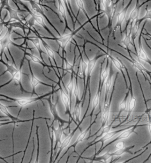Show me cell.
I'll use <instances>...</instances> for the list:
<instances>
[{
    "label": "cell",
    "mask_w": 151,
    "mask_h": 163,
    "mask_svg": "<svg viewBox=\"0 0 151 163\" xmlns=\"http://www.w3.org/2000/svg\"><path fill=\"white\" fill-rule=\"evenodd\" d=\"M41 97L37 98H9V100L15 102L18 106L21 107H26L34 102L39 100Z\"/></svg>",
    "instance_id": "6da1fadb"
},
{
    "label": "cell",
    "mask_w": 151,
    "mask_h": 163,
    "mask_svg": "<svg viewBox=\"0 0 151 163\" xmlns=\"http://www.w3.org/2000/svg\"><path fill=\"white\" fill-rule=\"evenodd\" d=\"M72 33L64 34L62 35L59 38H57V41L59 43L60 46L64 48L69 43L70 41H71V39H72Z\"/></svg>",
    "instance_id": "7a4b0ae2"
},
{
    "label": "cell",
    "mask_w": 151,
    "mask_h": 163,
    "mask_svg": "<svg viewBox=\"0 0 151 163\" xmlns=\"http://www.w3.org/2000/svg\"><path fill=\"white\" fill-rule=\"evenodd\" d=\"M60 96L62 102L64 107H66V110L70 111V96L67 94L66 91L61 89L60 91Z\"/></svg>",
    "instance_id": "3957f363"
},
{
    "label": "cell",
    "mask_w": 151,
    "mask_h": 163,
    "mask_svg": "<svg viewBox=\"0 0 151 163\" xmlns=\"http://www.w3.org/2000/svg\"><path fill=\"white\" fill-rule=\"evenodd\" d=\"M105 66L104 69H102L101 74H100V88L102 87L103 84L105 82L106 79L108 78V76L110 75V66Z\"/></svg>",
    "instance_id": "277c9868"
},
{
    "label": "cell",
    "mask_w": 151,
    "mask_h": 163,
    "mask_svg": "<svg viewBox=\"0 0 151 163\" xmlns=\"http://www.w3.org/2000/svg\"><path fill=\"white\" fill-rule=\"evenodd\" d=\"M110 118V109L108 108H104L101 115V119L102 124L104 126H108L107 122H109Z\"/></svg>",
    "instance_id": "5b68a950"
},
{
    "label": "cell",
    "mask_w": 151,
    "mask_h": 163,
    "mask_svg": "<svg viewBox=\"0 0 151 163\" xmlns=\"http://www.w3.org/2000/svg\"><path fill=\"white\" fill-rule=\"evenodd\" d=\"M72 137H73L72 132H70V133H69V134H68V135L66 136L65 139H64L62 141L61 148H59V150H58L59 153H61V152L64 149V148H67V147L69 146V145H70V142H71V139H72Z\"/></svg>",
    "instance_id": "8992f818"
},
{
    "label": "cell",
    "mask_w": 151,
    "mask_h": 163,
    "mask_svg": "<svg viewBox=\"0 0 151 163\" xmlns=\"http://www.w3.org/2000/svg\"><path fill=\"white\" fill-rule=\"evenodd\" d=\"M133 129H134V127H130V128H129V129L123 130L120 135L118 137V139L123 140V139H127L128 138L130 137L131 134L133 133Z\"/></svg>",
    "instance_id": "52a82bcc"
},
{
    "label": "cell",
    "mask_w": 151,
    "mask_h": 163,
    "mask_svg": "<svg viewBox=\"0 0 151 163\" xmlns=\"http://www.w3.org/2000/svg\"><path fill=\"white\" fill-rule=\"evenodd\" d=\"M127 8L122 9L120 12L117 14V26H120V25L124 22V21L126 18L127 16Z\"/></svg>",
    "instance_id": "ba28073f"
},
{
    "label": "cell",
    "mask_w": 151,
    "mask_h": 163,
    "mask_svg": "<svg viewBox=\"0 0 151 163\" xmlns=\"http://www.w3.org/2000/svg\"><path fill=\"white\" fill-rule=\"evenodd\" d=\"M138 59L141 60H143L145 62L149 61V56L147 55V53H145V52L144 51V49H143L141 45H140V48H139V49L138 51Z\"/></svg>",
    "instance_id": "9c48e42d"
},
{
    "label": "cell",
    "mask_w": 151,
    "mask_h": 163,
    "mask_svg": "<svg viewBox=\"0 0 151 163\" xmlns=\"http://www.w3.org/2000/svg\"><path fill=\"white\" fill-rule=\"evenodd\" d=\"M139 15V9L137 6H136L133 9V10L131 12L130 14H129V22L132 23L134 20H138V17Z\"/></svg>",
    "instance_id": "30bf717a"
},
{
    "label": "cell",
    "mask_w": 151,
    "mask_h": 163,
    "mask_svg": "<svg viewBox=\"0 0 151 163\" xmlns=\"http://www.w3.org/2000/svg\"><path fill=\"white\" fill-rule=\"evenodd\" d=\"M97 59L96 58L90 60L88 61V77L90 78L91 73L94 69L96 64H97Z\"/></svg>",
    "instance_id": "8fae6325"
},
{
    "label": "cell",
    "mask_w": 151,
    "mask_h": 163,
    "mask_svg": "<svg viewBox=\"0 0 151 163\" xmlns=\"http://www.w3.org/2000/svg\"><path fill=\"white\" fill-rule=\"evenodd\" d=\"M8 12L9 13V16L11 19H13L14 21H19L21 19L20 15L17 10L13 9L12 8H9Z\"/></svg>",
    "instance_id": "7c38bea8"
},
{
    "label": "cell",
    "mask_w": 151,
    "mask_h": 163,
    "mask_svg": "<svg viewBox=\"0 0 151 163\" xmlns=\"http://www.w3.org/2000/svg\"><path fill=\"white\" fill-rule=\"evenodd\" d=\"M136 98L134 96H132L130 98V100H129L128 102V106H127V111L129 113H131L134 109L136 107Z\"/></svg>",
    "instance_id": "4fadbf2b"
},
{
    "label": "cell",
    "mask_w": 151,
    "mask_h": 163,
    "mask_svg": "<svg viewBox=\"0 0 151 163\" xmlns=\"http://www.w3.org/2000/svg\"><path fill=\"white\" fill-rule=\"evenodd\" d=\"M81 115V102L78 103L76 105L74 112V118L75 121H77L78 119H80V117Z\"/></svg>",
    "instance_id": "5bb4252c"
},
{
    "label": "cell",
    "mask_w": 151,
    "mask_h": 163,
    "mask_svg": "<svg viewBox=\"0 0 151 163\" xmlns=\"http://www.w3.org/2000/svg\"><path fill=\"white\" fill-rule=\"evenodd\" d=\"M6 72H9L12 76H13L14 75H15L18 71V68L15 66V65L13 64H10V63H7L6 64Z\"/></svg>",
    "instance_id": "9a60e30c"
},
{
    "label": "cell",
    "mask_w": 151,
    "mask_h": 163,
    "mask_svg": "<svg viewBox=\"0 0 151 163\" xmlns=\"http://www.w3.org/2000/svg\"><path fill=\"white\" fill-rule=\"evenodd\" d=\"M0 111H1L3 113V114H5L6 116L10 118L11 119H12L13 121H14V118L11 115L10 113L9 112L8 109H7V107H6V106L5 105H3V103H2L1 102H0Z\"/></svg>",
    "instance_id": "2e32d148"
},
{
    "label": "cell",
    "mask_w": 151,
    "mask_h": 163,
    "mask_svg": "<svg viewBox=\"0 0 151 163\" xmlns=\"http://www.w3.org/2000/svg\"><path fill=\"white\" fill-rule=\"evenodd\" d=\"M100 91H99L93 100V103H92L93 110H95L98 107L100 103Z\"/></svg>",
    "instance_id": "e0dca14e"
},
{
    "label": "cell",
    "mask_w": 151,
    "mask_h": 163,
    "mask_svg": "<svg viewBox=\"0 0 151 163\" xmlns=\"http://www.w3.org/2000/svg\"><path fill=\"white\" fill-rule=\"evenodd\" d=\"M77 80L76 79L75 77L73 78V80H71L68 82V83L67 84V86H66V89H67V91L68 93V95L70 96V93H72L73 89H74V85L76 83Z\"/></svg>",
    "instance_id": "ac0fdd59"
},
{
    "label": "cell",
    "mask_w": 151,
    "mask_h": 163,
    "mask_svg": "<svg viewBox=\"0 0 151 163\" xmlns=\"http://www.w3.org/2000/svg\"><path fill=\"white\" fill-rule=\"evenodd\" d=\"M89 132V129H88V130H85L84 131H83L82 132H81L80 134H79L77 139V141H76V143H78L79 142H81V141H84L86 137H87V134Z\"/></svg>",
    "instance_id": "d6986e66"
},
{
    "label": "cell",
    "mask_w": 151,
    "mask_h": 163,
    "mask_svg": "<svg viewBox=\"0 0 151 163\" xmlns=\"http://www.w3.org/2000/svg\"><path fill=\"white\" fill-rule=\"evenodd\" d=\"M58 10L61 14V15L63 17V18L65 19L66 16V9L64 5L62 3V2H60L58 5Z\"/></svg>",
    "instance_id": "ffe728a7"
},
{
    "label": "cell",
    "mask_w": 151,
    "mask_h": 163,
    "mask_svg": "<svg viewBox=\"0 0 151 163\" xmlns=\"http://www.w3.org/2000/svg\"><path fill=\"white\" fill-rule=\"evenodd\" d=\"M133 66L134 68H135L136 69L140 71V72H141V73L143 72V71H145L146 70L144 66H143L141 63H140L139 62V60H135L133 62Z\"/></svg>",
    "instance_id": "44dd1931"
},
{
    "label": "cell",
    "mask_w": 151,
    "mask_h": 163,
    "mask_svg": "<svg viewBox=\"0 0 151 163\" xmlns=\"http://www.w3.org/2000/svg\"><path fill=\"white\" fill-rule=\"evenodd\" d=\"M111 61L113 64V65L115 66L117 69L119 71H121V66H122V63L120 60H118L117 58L113 57L111 58Z\"/></svg>",
    "instance_id": "7402d4cb"
},
{
    "label": "cell",
    "mask_w": 151,
    "mask_h": 163,
    "mask_svg": "<svg viewBox=\"0 0 151 163\" xmlns=\"http://www.w3.org/2000/svg\"><path fill=\"white\" fill-rule=\"evenodd\" d=\"M115 134H116V132H115L114 130H111V132L105 134V135L103 137V138L102 139V140L104 141V143L106 142V141H109L115 135Z\"/></svg>",
    "instance_id": "603a6c76"
},
{
    "label": "cell",
    "mask_w": 151,
    "mask_h": 163,
    "mask_svg": "<svg viewBox=\"0 0 151 163\" xmlns=\"http://www.w3.org/2000/svg\"><path fill=\"white\" fill-rule=\"evenodd\" d=\"M40 83V80L38 79L37 77H35V76L32 75L31 78V86L33 88V90Z\"/></svg>",
    "instance_id": "cb8c5ba5"
},
{
    "label": "cell",
    "mask_w": 151,
    "mask_h": 163,
    "mask_svg": "<svg viewBox=\"0 0 151 163\" xmlns=\"http://www.w3.org/2000/svg\"><path fill=\"white\" fill-rule=\"evenodd\" d=\"M22 79V73H21V70H18L17 73L12 76V80L16 82L19 83Z\"/></svg>",
    "instance_id": "d4e9b609"
},
{
    "label": "cell",
    "mask_w": 151,
    "mask_h": 163,
    "mask_svg": "<svg viewBox=\"0 0 151 163\" xmlns=\"http://www.w3.org/2000/svg\"><path fill=\"white\" fill-rule=\"evenodd\" d=\"M128 102L129 101H127V98H125L124 100L121 102L120 103V105H119V108H120V110L121 111H127V106H128Z\"/></svg>",
    "instance_id": "484cf974"
},
{
    "label": "cell",
    "mask_w": 151,
    "mask_h": 163,
    "mask_svg": "<svg viewBox=\"0 0 151 163\" xmlns=\"http://www.w3.org/2000/svg\"><path fill=\"white\" fill-rule=\"evenodd\" d=\"M34 21L35 22H36L38 25H39L41 26L45 27V23H44V19H43L42 16H34Z\"/></svg>",
    "instance_id": "4316f807"
},
{
    "label": "cell",
    "mask_w": 151,
    "mask_h": 163,
    "mask_svg": "<svg viewBox=\"0 0 151 163\" xmlns=\"http://www.w3.org/2000/svg\"><path fill=\"white\" fill-rule=\"evenodd\" d=\"M72 94L75 96L76 98H78L79 95H80V90H79L78 85L77 82H76V83L74 85V89H73V91H72Z\"/></svg>",
    "instance_id": "83f0119b"
},
{
    "label": "cell",
    "mask_w": 151,
    "mask_h": 163,
    "mask_svg": "<svg viewBox=\"0 0 151 163\" xmlns=\"http://www.w3.org/2000/svg\"><path fill=\"white\" fill-rule=\"evenodd\" d=\"M45 48H46V52L47 53V55L49 56L50 58L52 59L53 60L54 59V52H53L52 49L50 48L48 46L45 45Z\"/></svg>",
    "instance_id": "f1b7e54d"
},
{
    "label": "cell",
    "mask_w": 151,
    "mask_h": 163,
    "mask_svg": "<svg viewBox=\"0 0 151 163\" xmlns=\"http://www.w3.org/2000/svg\"><path fill=\"white\" fill-rule=\"evenodd\" d=\"M115 148H117V150H118V149H125V148H126L125 142H124V141H118V142L116 144V145H115Z\"/></svg>",
    "instance_id": "f546056e"
},
{
    "label": "cell",
    "mask_w": 151,
    "mask_h": 163,
    "mask_svg": "<svg viewBox=\"0 0 151 163\" xmlns=\"http://www.w3.org/2000/svg\"><path fill=\"white\" fill-rule=\"evenodd\" d=\"M31 41L32 42V43L34 44V46L38 50H39L40 48H41V46H40V41L39 39L38 38H35V39H32Z\"/></svg>",
    "instance_id": "4dcf8cb0"
},
{
    "label": "cell",
    "mask_w": 151,
    "mask_h": 163,
    "mask_svg": "<svg viewBox=\"0 0 151 163\" xmlns=\"http://www.w3.org/2000/svg\"><path fill=\"white\" fill-rule=\"evenodd\" d=\"M125 151H126V148H125V149L116 150L113 153V155H116V156H118V157H120L121 155H123L125 152Z\"/></svg>",
    "instance_id": "1f68e13d"
},
{
    "label": "cell",
    "mask_w": 151,
    "mask_h": 163,
    "mask_svg": "<svg viewBox=\"0 0 151 163\" xmlns=\"http://www.w3.org/2000/svg\"><path fill=\"white\" fill-rule=\"evenodd\" d=\"M76 3V5L77 6L78 8L80 9V10H82L83 11L85 12V10H84V2L83 1H81V0H77V1L75 2Z\"/></svg>",
    "instance_id": "d6a6232c"
},
{
    "label": "cell",
    "mask_w": 151,
    "mask_h": 163,
    "mask_svg": "<svg viewBox=\"0 0 151 163\" xmlns=\"http://www.w3.org/2000/svg\"><path fill=\"white\" fill-rule=\"evenodd\" d=\"M100 9L102 10V12H105L107 9L106 5V1H101L100 2Z\"/></svg>",
    "instance_id": "836d02e7"
},
{
    "label": "cell",
    "mask_w": 151,
    "mask_h": 163,
    "mask_svg": "<svg viewBox=\"0 0 151 163\" xmlns=\"http://www.w3.org/2000/svg\"><path fill=\"white\" fill-rule=\"evenodd\" d=\"M30 56L31 57V59L33 62H34L35 63H38V64H41V61L40 60V59L37 57L36 56H35L34 55H30Z\"/></svg>",
    "instance_id": "e575fe53"
},
{
    "label": "cell",
    "mask_w": 151,
    "mask_h": 163,
    "mask_svg": "<svg viewBox=\"0 0 151 163\" xmlns=\"http://www.w3.org/2000/svg\"><path fill=\"white\" fill-rule=\"evenodd\" d=\"M145 20H151V10H147V12L145 14V17H144Z\"/></svg>",
    "instance_id": "d590c367"
},
{
    "label": "cell",
    "mask_w": 151,
    "mask_h": 163,
    "mask_svg": "<svg viewBox=\"0 0 151 163\" xmlns=\"http://www.w3.org/2000/svg\"><path fill=\"white\" fill-rule=\"evenodd\" d=\"M34 163H39V139H38V153L37 157Z\"/></svg>",
    "instance_id": "8d00e7d4"
},
{
    "label": "cell",
    "mask_w": 151,
    "mask_h": 163,
    "mask_svg": "<svg viewBox=\"0 0 151 163\" xmlns=\"http://www.w3.org/2000/svg\"><path fill=\"white\" fill-rule=\"evenodd\" d=\"M123 42L125 44V45L128 48V46H129V45L131 44V42H130V40H129V36H127V37H125V39L124 41H123Z\"/></svg>",
    "instance_id": "74e56055"
},
{
    "label": "cell",
    "mask_w": 151,
    "mask_h": 163,
    "mask_svg": "<svg viewBox=\"0 0 151 163\" xmlns=\"http://www.w3.org/2000/svg\"><path fill=\"white\" fill-rule=\"evenodd\" d=\"M12 122H9V120H5V121H0V126H2L5 124L11 123Z\"/></svg>",
    "instance_id": "f35d334b"
},
{
    "label": "cell",
    "mask_w": 151,
    "mask_h": 163,
    "mask_svg": "<svg viewBox=\"0 0 151 163\" xmlns=\"http://www.w3.org/2000/svg\"><path fill=\"white\" fill-rule=\"evenodd\" d=\"M77 75H78L79 77H81V78H85L84 73L82 72V71H81V70H78Z\"/></svg>",
    "instance_id": "ab89813d"
},
{
    "label": "cell",
    "mask_w": 151,
    "mask_h": 163,
    "mask_svg": "<svg viewBox=\"0 0 151 163\" xmlns=\"http://www.w3.org/2000/svg\"><path fill=\"white\" fill-rule=\"evenodd\" d=\"M113 161V156L111 155L110 157H109L108 158H107L106 159H105V162L104 163H111Z\"/></svg>",
    "instance_id": "60d3db41"
},
{
    "label": "cell",
    "mask_w": 151,
    "mask_h": 163,
    "mask_svg": "<svg viewBox=\"0 0 151 163\" xmlns=\"http://www.w3.org/2000/svg\"><path fill=\"white\" fill-rule=\"evenodd\" d=\"M148 129H149V131L150 134V135H151V122H149L148 123Z\"/></svg>",
    "instance_id": "b9f144b4"
},
{
    "label": "cell",
    "mask_w": 151,
    "mask_h": 163,
    "mask_svg": "<svg viewBox=\"0 0 151 163\" xmlns=\"http://www.w3.org/2000/svg\"><path fill=\"white\" fill-rule=\"evenodd\" d=\"M119 45H120L121 46H122V47H123V48H127V46L125 45V44L123 42H120V43H119Z\"/></svg>",
    "instance_id": "7bdbcfd3"
},
{
    "label": "cell",
    "mask_w": 151,
    "mask_h": 163,
    "mask_svg": "<svg viewBox=\"0 0 151 163\" xmlns=\"http://www.w3.org/2000/svg\"><path fill=\"white\" fill-rule=\"evenodd\" d=\"M3 49V45H2L1 42H0V51H2V49Z\"/></svg>",
    "instance_id": "ee69618b"
},
{
    "label": "cell",
    "mask_w": 151,
    "mask_h": 163,
    "mask_svg": "<svg viewBox=\"0 0 151 163\" xmlns=\"http://www.w3.org/2000/svg\"><path fill=\"white\" fill-rule=\"evenodd\" d=\"M149 36L150 37V38L151 39V34H149Z\"/></svg>",
    "instance_id": "f6af8a7d"
},
{
    "label": "cell",
    "mask_w": 151,
    "mask_h": 163,
    "mask_svg": "<svg viewBox=\"0 0 151 163\" xmlns=\"http://www.w3.org/2000/svg\"><path fill=\"white\" fill-rule=\"evenodd\" d=\"M0 159H2V160H3V161H4V159H3V158H2V157H1V156H0Z\"/></svg>",
    "instance_id": "bcb514c9"
},
{
    "label": "cell",
    "mask_w": 151,
    "mask_h": 163,
    "mask_svg": "<svg viewBox=\"0 0 151 163\" xmlns=\"http://www.w3.org/2000/svg\"><path fill=\"white\" fill-rule=\"evenodd\" d=\"M119 163H125V162H119Z\"/></svg>",
    "instance_id": "7dc6e473"
}]
</instances>
